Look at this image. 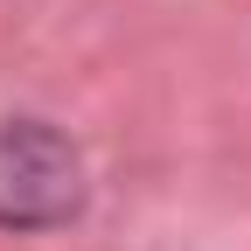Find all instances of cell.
I'll return each instance as SVG.
<instances>
[{"label": "cell", "mask_w": 251, "mask_h": 251, "mask_svg": "<svg viewBox=\"0 0 251 251\" xmlns=\"http://www.w3.org/2000/svg\"><path fill=\"white\" fill-rule=\"evenodd\" d=\"M77 209V153L49 126H0V224H56Z\"/></svg>", "instance_id": "obj_1"}]
</instances>
